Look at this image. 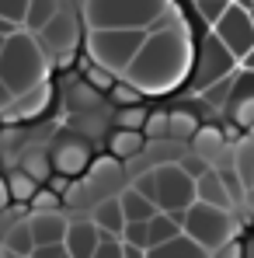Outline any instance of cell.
Wrapping results in <instances>:
<instances>
[{
	"mask_svg": "<svg viewBox=\"0 0 254 258\" xmlns=\"http://www.w3.org/2000/svg\"><path fill=\"white\" fill-rule=\"evenodd\" d=\"M192 56H188V28H167V32H153L146 35L143 49L136 52V59L126 67L122 81L139 87L143 94H160L174 91L188 77Z\"/></svg>",
	"mask_w": 254,
	"mask_h": 258,
	"instance_id": "cell-1",
	"label": "cell"
},
{
	"mask_svg": "<svg viewBox=\"0 0 254 258\" xmlns=\"http://www.w3.org/2000/svg\"><path fill=\"white\" fill-rule=\"evenodd\" d=\"M49 67H52V59H49V52H45V45L39 42L35 32L18 28V32L4 42V52H0V77L7 81V87H11L14 94H25V91H32L35 84H42L45 77H49Z\"/></svg>",
	"mask_w": 254,
	"mask_h": 258,
	"instance_id": "cell-2",
	"label": "cell"
},
{
	"mask_svg": "<svg viewBox=\"0 0 254 258\" xmlns=\"http://www.w3.org/2000/svg\"><path fill=\"white\" fill-rule=\"evenodd\" d=\"M146 28H91L87 32V49H91V59L115 70V74H126V67L136 59V52L146 42Z\"/></svg>",
	"mask_w": 254,
	"mask_h": 258,
	"instance_id": "cell-3",
	"label": "cell"
},
{
	"mask_svg": "<svg viewBox=\"0 0 254 258\" xmlns=\"http://www.w3.org/2000/svg\"><path fill=\"white\" fill-rule=\"evenodd\" d=\"M167 0H84V18L91 28H146Z\"/></svg>",
	"mask_w": 254,
	"mask_h": 258,
	"instance_id": "cell-4",
	"label": "cell"
},
{
	"mask_svg": "<svg viewBox=\"0 0 254 258\" xmlns=\"http://www.w3.org/2000/svg\"><path fill=\"white\" fill-rule=\"evenodd\" d=\"M185 230L195 234L212 255V251H219L226 241L237 237V220H233L230 210H223V206H212V203L195 199V203L185 210Z\"/></svg>",
	"mask_w": 254,
	"mask_h": 258,
	"instance_id": "cell-5",
	"label": "cell"
},
{
	"mask_svg": "<svg viewBox=\"0 0 254 258\" xmlns=\"http://www.w3.org/2000/svg\"><path fill=\"white\" fill-rule=\"evenodd\" d=\"M35 35H39V42L45 45L52 67H66V63L73 59V52H77V42H80V25H77L73 11L63 4V11L52 14L49 25H45L42 32H35Z\"/></svg>",
	"mask_w": 254,
	"mask_h": 258,
	"instance_id": "cell-6",
	"label": "cell"
},
{
	"mask_svg": "<svg viewBox=\"0 0 254 258\" xmlns=\"http://www.w3.org/2000/svg\"><path fill=\"white\" fill-rule=\"evenodd\" d=\"M195 203V178L181 168V161H164L157 168V206L181 213Z\"/></svg>",
	"mask_w": 254,
	"mask_h": 258,
	"instance_id": "cell-7",
	"label": "cell"
},
{
	"mask_svg": "<svg viewBox=\"0 0 254 258\" xmlns=\"http://www.w3.org/2000/svg\"><path fill=\"white\" fill-rule=\"evenodd\" d=\"M212 32L223 39V45H226L237 59H244V56L254 49V18H251V7H244V4H230V7H226V14L212 25Z\"/></svg>",
	"mask_w": 254,
	"mask_h": 258,
	"instance_id": "cell-8",
	"label": "cell"
},
{
	"mask_svg": "<svg viewBox=\"0 0 254 258\" xmlns=\"http://www.w3.org/2000/svg\"><path fill=\"white\" fill-rule=\"evenodd\" d=\"M233 52L223 45V39L212 32L206 45H202V52H199V70H195V87L202 91V87H209L212 81H219V77H226V74H233Z\"/></svg>",
	"mask_w": 254,
	"mask_h": 258,
	"instance_id": "cell-9",
	"label": "cell"
},
{
	"mask_svg": "<svg viewBox=\"0 0 254 258\" xmlns=\"http://www.w3.org/2000/svg\"><path fill=\"white\" fill-rule=\"evenodd\" d=\"M52 164H56L59 174H70V178L84 174L87 168H91V143H87L84 136H66V140H59L56 150H52Z\"/></svg>",
	"mask_w": 254,
	"mask_h": 258,
	"instance_id": "cell-10",
	"label": "cell"
},
{
	"mask_svg": "<svg viewBox=\"0 0 254 258\" xmlns=\"http://www.w3.org/2000/svg\"><path fill=\"white\" fill-rule=\"evenodd\" d=\"M49 101H52V87H49V84L42 81V84H35L32 91L18 94V98H14V105L0 112V119H7V122H25V119H39L45 108H49Z\"/></svg>",
	"mask_w": 254,
	"mask_h": 258,
	"instance_id": "cell-11",
	"label": "cell"
},
{
	"mask_svg": "<svg viewBox=\"0 0 254 258\" xmlns=\"http://www.w3.org/2000/svg\"><path fill=\"white\" fill-rule=\"evenodd\" d=\"M101 244V227L94 223V216L87 220H70L66 227V248H70V258H94V248Z\"/></svg>",
	"mask_w": 254,
	"mask_h": 258,
	"instance_id": "cell-12",
	"label": "cell"
},
{
	"mask_svg": "<svg viewBox=\"0 0 254 258\" xmlns=\"http://www.w3.org/2000/svg\"><path fill=\"white\" fill-rule=\"evenodd\" d=\"M28 227L35 234V244H49V241H66L70 220L59 210H35V213L28 216Z\"/></svg>",
	"mask_w": 254,
	"mask_h": 258,
	"instance_id": "cell-13",
	"label": "cell"
},
{
	"mask_svg": "<svg viewBox=\"0 0 254 258\" xmlns=\"http://www.w3.org/2000/svg\"><path fill=\"white\" fill-rule=\"evenodd\" d=\"M146 255H150V258H206V255H209V248H206L195 234L181 230V234H174V237L164 241V244H153Z\"/></svg>",
	"mask_w": 254,
	"mask_h": 258,
	"instance_id": "cell-14",
	"label": "cell"
},
{
	"mask_svg": "<svg viewBox=\"0 0 254 258\" xmlns=\"http://www.w3.org/2000/svg\"><path fill=\"white\" fill-rule=\"evenodd\" d=\"M188 143H192V150H195L199 157H206L209 164H216V161L226 154L230 136H226L223 129H216V126H199V129H195V136H192Z\"/></svg>",
	"mask_w": 254,
	"mask_h": 258,
	"instance_id": "cell-15",
	"label": "cell"
},
{
	"mask_svg": "<svg viewBox=\"0 0 254 258\" xmlns=\"http://www.w3.org/2000/svg\"><path fill=\"white\" fill-rule=\"evenodd\" d=\"M87 181L94 185V192H119V181H122V168H119V157H101V161H91L87 168Z\"/></svg>",
	"mask_w": 254,
	"mask_h": 258,
	"instance_id": "cell-16",
	"label": "cell"
},
{
	"mask_svg": "<svg viewBox=\"0 0 254 258\" xmlns=\"http://www.w3.org/2000/svg\"><path fill=\"white\" fill-rule=\"evenodd\" d=\"M91 216H94V223H98L101 230L122 237V230H126V210H122V199H119V196H105V199H98V206L91 210Z\"/></svg>",
	"mask_w": 254,
	"mask_h": 258,
	"instance_id": "cell-17",
	"label": "cell"
},
{
	"mask_svg": "<svg viewBox=\"0 0 254 258\" xmlns=\"http://www.w3.org/2000/svg\"><path fill=\"white\" fill-rule=\"evenodd\" d=\"M195 199L212 203V206H223V210H233V196L226 192V185H223V178H219L216 168L206 171L202 178H195Z\"/></svg>",
	"mask_w": 254,
	"mask_h": 258,
	"instance_id": "cell-18",
	"label": "cell"
},
{
	"mask_svg": "<svg viewBox=\"0 0 254 258\" xmlns=\"http://www.w3.org/2000/svg\"><path fill=\"white\" fill-rule=\"evenodd\" d=\"M143 143H146V133L143 129H122L108 140V150L119 157V161H132V157H139L143 154Z\"/></svg>",
	"mask_w": 254,
	"mask_h": 258,
	"instance_id": "cell-19",
	"label": "cell"
},
{
	"mask_svg": "<svg viewBox=\"0 0 254 258\" xmlns=\"http://www.w3.org/2000/svg\"><path fill=\"white\" fill-rule=\"evenodd\" d=\"M4 248H7V255H32V251H35V234H32V227H28V220H18V223L7 227Z\"/></svg>",
	"mask_w": 254,
	"mask_h": 258,
	"instance_id": "cell-20",
	"label": "cell"
},
{
	"mask_svg": "<svg viewBox=\"0 0 254 258\" xmlns=\"http://www.w3.org/2000/svg\"><path fill=\"white\" fill-rule=\"evenodd\" d=\"M119 199H122L126 220H150V216L160 210V206H157V203H153L150 196H143V192H139L136 185H132V188H126V192H122Z\"/></svg>",
	"mask_w": 254,
	"mask_h": 258,
	"instance_id": "cell-21",
	"label": "cell"
},
{
	"mask_svg": "<svg viewBox=\"0 0 254 258\" xmlns=\"http://www.w3.org/2000/svg\"><path fill=\"white\" fill-rule=\"evenodd\" d=\"M63 4L66 0H32L28 4V14H25V28L28 32H42L45 25H49V18L63 11Z\"/></svg>",
	"mask_w": 254,
	"mask_h": 258,
	"instance_id": "cell-22",
	"label": "cell"
},
{
	"mask_svg": "<svg viewBox=\"0 0 254 258\" xmlns=\"http://www.w3.org/2000/svg\"><path fill=\"white\" fill-rule=\"evenodd\" d=\"M21 168L32 174L39 185H45V181L52 178V171H56V164H52V154H45V150H39V147H35V150H28V154L21 157Z\"/></svg>",
	"mask_w": 254,
	"mask_h": 258,
	"instance_id": "cell-23",
	"label": "cell"
},
{
	"mask_svg": "<svg viewBox=\"0 0 254 258\" xmlns=\"http://www.w3.org/2000/svg\"><path fill=\"white\" fill-rule=\"evenodd\" d=\"M226 108L240 129H254V91H233Z\"/></svg>",
	"mask_w": 254,
	"mask_h": 258,
	"instance_id": "cell-24",
	"label": "cell"
},
{
	"mask_svg": "<svg viewBox=\"0 0 254 258\" xmlns=\"http://www.w3.org/2000/svg\"><path fill=\"white\" fill-rule=\"evenodd\" d=\"M66 101H70V108H77V112H91V108H98L101 91H98V87L84 77V81H73L70 94H66Z\"/></svg>",
	"mask_w": 254,
	"mask_h": 258,
	"instance_id": "cell-25",
	"label": "cell"
},
{
	"mask_svg": "<svg viewBox=\"0 0 254 258\" xmlns=\"http://www.w3.org/2000/svg\"><path fill=\"white\" fill-rule=\"evenodd\" d=\"M233 87H237V74H226V77L212 81L209 87H202V101L206 105H216V108H226L230 98H233Z\"/></svg>",
	"mask_w": 254,
	"mask_h": 258,
	"instance_id": "cell-26",
	"label": "cell"
},
{
	"mask_svg": "<svg viewBox=\"0 0 254 258\" xmlns=\"http://www.w3.org/2000/svg\"><path fill=\"white\" fill-rule=\"evenodd\" d=\"M233 164H237L240 178L247 181V188H254V136L237 143V150H233Z\"/></svg>",
	"mask_w": 254,
	"mask_h": 258,
	"instance_id": "cell-27",
	"label": "cell"
},
{
	"mask_svg": "<svg viewBox=\"0 0 254 258\" xmlns=\"http://www.w3.org/2000/svg\"><path fill=\"white\" fill-rule=\"evenodd\" d=\"M7 185H11V196H14L18 203H32V196L39 192V181H35L32 174L25 171V168L11 171V178H7Z\"/></svg>",
	"mask_w": 254,
	"mask_h": 258,
	"instance_id": "cell-28",
	"label": "cell"
},
{
	"mask_svg": "<svg viewBox=\"0 0 254 258\" xmlns=\"http://www.w3.org/2000/svg\"><path fill=\"white\" fill-rule=\"evenodd\" d=\"M195 129H199V119H195L188 108L171 112V136H167V140H192Z\"/></svg>",
	"mask_w": 254,
	"mask_h": 258,
	"instance_id": "cell-29",
	"label": "cell"
},
{
	"mask_svg": "<svg viewBox=\"0 0 254 258\" xmlns=\"http://www.w3.org/2000/svg\"><path fill=\"white\" fill-rule=\"evenodd\" d=\"M146 119H150V112H146L139 101H136V105H122V108L115 112V126H122V129H143Z\"/></svg>",
	"mask_w": 254,
	"mask_h": 258,
	"instance_id": "cell-30",
	"label": "cell"
},
{
	"mask_svg": "<svg viewBox=\"0 0 254 258\" xmlns=\"http://www.w3.org/2000/svg\"><path fill=\"white\" fill-rule=\"evenodd\" d=\"M122 241L150 251V220H126V230H122Z\"/></svg>",
	"mask_w": 254,
	"mask_h": 258,
	"instance_id": "cell-31",
	"label": "cell"
},
{
	"mask_svg": "<svg viewBox=\"0 0 254 258\" xmlns=\"http://www.w3.org/2000/svg\"><path fill=\"white\" fill-rule=\"evenodd\" d=\"M84 77H87L94 87H98L101 94H105V91H112V87L119 84V74H115V70H108V67H101V63H91V67H84Z\"/></svg>",
	"mask_w": 254,
	"mask_h": 258,
	"instance_id": "cell-32",
	"label": "cell"
},
{
	"mask_svg": "<svg viewBox=\"0 0 254 258\" xmlns=\"http://www.w3.org/2000/svg\"><path fill=\"white\" fill-rule=\"evenodd\" d=\"M192 4H195L199 18H202V21H206V25L212 28V25H216V21L226 14V7H230L233 0H192Z\"/></svg>",
	"mask_w": 254,
	"mask_h": 258,
	"instance_id": "cell-33",
	"label": "cell"
},
{
	"mask_svg": "<svg viewBox=\"0 0 254 258\" xmlns=\"http://www.w3.org/2000/svg\"><path fill=\"white\" fill-rule=\"evenodd\" d=\"M143 133H146V140H167L171 136V112H153L146 119Z\"/></svg>",
	"mask_w": 254,
	"mask_h": 258,
	"instance_id": "cell-34",
	"label": "cell"
},
{
	"mask_svg": "<svg viewBox=\"0 0 254 258\" xmlns=\"http://www.w3.org/2000/svg\"><path fill=\"white\" fill-rule=\"evenodd\" d=\"M108 94L115 98V105H119V108H122V105H136V101L143 98V91H139V87H132L129 81H119V84L112 87Z\"/></svg>",
	"mask_w": 254,
	"mask_h": 258,
	"instance_id": "cell-35",
	"label": "cell"
},
{
	"mask_svg": "<svg viewBox=\"0 0 254 258\" xmlns=\"http://www.w3.org/2000/svg\"><path fill=\"white\" fill-rule=\"evenodd\" d=\"M181 168H185V171L192 174V178H202V174H206V171H212V168H216V164H209V161H206V157H199V154H195V150H188V154H185V157H181Z\"/></svg>",
	"mask_w": 254,
	"mask_h": 258,
	"instance_id": "cell-36",
	"label": "cell"
},
{
	"mask_svg": "<svg viewBox=\"0 0 254 258\" xmlns=\"http://www.w3.org/2000/svg\"><path fill=\"white\" fill-rule=\"evenodd\" d=\"M28 4H32V0H0V14H4V18H11V21H18V25L25 28Z\"/></svg>",
	"mask_w": 254,
	"mask_h": 258,
	"instance_id": "cell-37",
	"label": "cell"
},
{
	"mask_svg": "<svg viewBox=\"0 0 254 258\" xmlns=\"http://www.w3.org/2000/svg\"><path fill=\"white\" fill-rule=\"evenodd\" d=\"M32 258H70L66 241H49V244H35Z\"/></svg>",
	"mask_w": 254,
	"mask_h": 258,
	"instance_id": "cell-38",
	"label": "cell"
},
{
	"mask_svg": "<svg viewBox=\"0 0 254 258\" xmlns=\"http://www.w3.org/2000/svg\"><path fill=\"white\" fill-rule=\"evenodd\" d=\"M32 210H59V192L56 188H45L32 196Z\"/></svg>",
	"mask_w": 254,
	"mask_h": 258,
	"instance_id": "cell-39",
	"label": "cell"
},
{
	"mask_svg": "<svg viewBox=\"0 0 254 258\" xmlns=\"http://www.w3.org/2000/svg\"><path fill=\"white\" fill-rule=\"evenodd\" d=\"M132 185H136L143 196H150V199L157 203V168H153V171H143L136 181H132Z\"/></svg>",
	"mask_w": 254,
	"mask_h": 258,
	"instance_id": "cell-40",
	"label": "cell"
},
{
	"mask_svg": "<svg viewBox=\"0 0 254 258\" xmlns=\"http://www.w3.org/2000/svg\"><path fill=\"white\" fill-rule=\"evenodd\" d=\"M14 98H18V94H14V91L7 87V81L0 77V112H4V108H11V105H14Z\"/></svg>",
	"mask_w": 254,
	"mask_h": 258,
	"instance_id": "cell-41",
	"label": "cell"
},
{
	"mask_svg": "<svg viewBox=\"0 0 254 258\" xmlns=\"http://www.w3.org/2000/svg\"><path fill=\"white\" fill-rule=\"evenodd\" d=\"M11 199H14V196H11V185H7V181L0 178V213L7 210V203H11Z\"/></svg>",
	"mask_w": 254,
	"mask_h": 258,
	"instance_id": "cell-42",
	"label": "cell"
},
{
	"mask_svg": "<svg viewBox=\"0 0 254 258\" xmlns=\"http://www.w3.org/2000/svg\"><path fill=\"white\" fill-rule=\"evenodd\" d=\"M240 63H244L247 70H254V49H251V52H247V56H244V59H240Z\"/></svg>",
	"mask_w": 254,
	"mask_h": 258,
	"instance_id": "cell-43",
	"label": "cell"
},
{
	"mask_svg": "<svg viewBox=\"0 0 254 258\" xmlns=\"http://www.w3.org/2000/svg\"><path fill=\"white\" fill-rule=\"evenodd\" d=\"M4 42H7V35H0V52H4Z\"/></svg>",
	"mask_w": 254,
	"mask_h": 258,
	"instance_id": "cell-44",
	"label": "cell"
},
{
	"mask_svg": "<svg viewBox=\"0 0 254 258\" xmlns=\"http://www.w3.org/2000/svg\"><path fill=\"white\" fill-rule=\"evenodd\" d=\"M4 255H7V248H4V244H0V258H4Z\"/></svg>",
	"mask_w": 254,
	"mask_h": 258,
	"instance_id": "cell-45",
	"label": "cell"
},
{
	"mask_svg": "<svg viewBox=\"0 0 254 258\" xmlns=\"http://www.w3.org/2000/svg\"><path fill=\"white\" fill-rule=\"evenodd\" d=\"M251 18H254V4H251Z\"/></svg>",
	"mask_w": 254,
	"mask_h": 258,
	"instance_id": "cell-46",
	"label": "cell"
},
{
	"mask_svg": "<svg viewBox=\"0 0 254 258\" xmlns=\"http://www.w3.org/2000/svg\"><path fill=\"white\" fill-rule=\"evenodd\" d=\"M77 4H80V7H84V0H77Z\"/></svg>",
	"mask_w": 254,
	"mask_h": 258,
	"instance_id": "cell-47",
	"label": "cell"
},
{
	"mask_svg": "<svg viewBox=\"0 0 254 258\" xmlns=\"http://www.w3.org/2000/svg\"><path fill=\"white\" fill-rule=\"evenodd\" d=\"M251 255H254V244H251Z\"/></svg>",
	"mask_w": 254,
	"mask_h": 258,
	"instance_id": "cell-48",
	"label": "cell"
}]
</instances>
